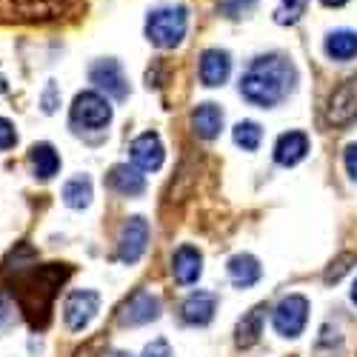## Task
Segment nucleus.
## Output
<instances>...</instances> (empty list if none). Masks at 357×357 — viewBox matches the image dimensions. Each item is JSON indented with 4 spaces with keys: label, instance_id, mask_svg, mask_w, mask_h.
<instances>
[{
    "label": "nucleus",
    "instance_id": "obj_27",
    "mask_svg": "<svg viewBox=\"0 0 357 357\" xmlns=\"http://www.w3.org/2000/svg\"><path fill=\"white\" fill-rule=\"evenodd\" d=\"M351 263H357V257H354V255H340V257L329 266V269H326L323 280H326V283H337V280L351 269Z\"/></svg>",
    "mask_w": 357,
    "mask_h": 357
},
{
    "label": "nucleus",
    "instance_id": "obj_7",
    "mask_svg": "<svg viewBox=\"0 0 357 357\" xmlns=\"http://www.w3.org/2000/svg\"><path fill=\"white\" fill-rule=\"evenodd\" d=\"M357 117V75L346 77L335 92L329 95V103H326V123L343 129Z\"/></svg>",
    "mask_w": 357,
    "mask_h": 357
},
{
    "label": "nucleus",
    "instance_id": "obj_29",
    "mask_svg": "<svg viewBox=\"0 0 357 357\" xmlns=\"http://www.w3.org/2000/svg\"><path fill=\"white\" fill-rule=\"evenodd\" d=\"M15 143H17V132H15V126L6 121V117H0V152H9Z\"/></svg>",
    "mask_w": 357,
    "mask_h": 357
},
{
    "label": "nucleus",
    "instance_id": "obj_4",
    "mask_svg": "<svg viewBox=\"0 0 357 357\" xmlns=\"http://www.w3.org/2000/svg\"><path fill=\"white\" fill-rule=\"evenodd\" d=\"M309 323V301L303 294H286L272 312V326L280 337H301Z\"/></svg>",
    "mask_w": 357,
    "mask_h": 357
},
{
    "label": "nucleus",
    "instance_id": "obj_32",
    "mask_svg": "<svg viewBox=\"0 0 357 357\" xmlns=\"http://www.w3.org/2000/svg\"><path fill=\"white\" fill-rule=\"evenodd\" d=\"M57 100H61V95H57V86H54V80H49V86H46V92H43V112L46 114H52L54 109H57Z\"/></svg>",
    "mask_w": 357,
    "mask_h": 357
},
{
    "label": "nucleus",
    "instance_id": "obj_9",
    "mask_svg": "<svg viewBox=\"0 0 357 357\" xmlns=\"http://www.w3.org/2000/svg\"><path fill=\"white\" fill-rule=\"evenodd\" d=\"M160 317V297L152 291H135L129 301L117 312V323L121 326H146Z\"/></svg>",
    "mask_w": 357,
    "mask_h": 357
},
{
    "label": "nucleus",
    "instance_id": "obj_30",
    "mask_svg": "<svg viewBox=\"0 0 357 357\" xmlns=\"http://www.w3.org/2000/svg\"><path fill=\"white\" fill-rule=\"evenodd\" d=\"M143 357H172V346H169V340L155 337L152 343L143 349Z\"/></svg>",
    "mask_w": 357,
    "mask_h": 357
},
{
    "label": "nucleus",
    "instance_id": "obj_8",
    "mask_svg": "<svg viewBox=\"0 0 357 357\" xmlns=\"http://www.w3.org/2000/svg\"><path fill=\"white\" fill-rule=\"evenodd\" d=\"M100 312V294L95 289H77L63 303V320L69 332H83Z\"/></svg>",
    "mask_w": 357,
    "mask_h": 357
},
{
    "label": "nucleus",
    "instance_id": "obj_36",
    "mask_svg": "<svg viewBox=\"0 0 357 357\" xmlns=\"http://www.w3.org/2000/svg\"><path fill=\"white\" fill-rule=\"evenodd\" d=\"M112 357H132V354H112Z\"/></svg>",
    "mask_w": 357,
    "mask_h": 357
},
{
    "label": "nucleus",
    "instance_id": "obj_28",
    "mask_svg": "<svg viewBox=\"0 0 357 357\" xmlns=\"http://www.w3.org/2000/svg\"><path fill=\"white\" fill-rule=\"evenodd\" d=\"M15 320H17L15 303H9V301H3V297H0V335H6L12 326H15Z\"/></svg>",
    "mask_w": 357,
    "mask_h": 357
},
{
    "label": "nucleus",
    "instance_id": "obj_17",
    "mask_svg": "<svg viewBox=\"0 0 357 357\" xmlns=\"http://www.w3.org/2000/svg\"><path fill=\"white\" fill-rule=\"evenodd\" d=\"M226 275H229V280H231L237 289H249V286H255V283L263 278V269H260V260H257L255 255L241 252V255L229 257Z\"/></svg>",
    "mask_w": 357,
    "mask_h": 357
},
{
    "label": "nucleus",
    "instance_id": "obj_33",
    "mask_svg": "<svg viewBox=\"0 0 357 357\" xmlns=\"http://www.w3.org/2000/svg\"><path fill=\"white\" fill-rule=\"evenodd\" d=\"M320 3H323V6H329V9H337V6H346L349 0H320Z\"/></svg>",
    "mask_w": 357,
    "mask_h": 357
},
{
    "label": "nucleus",
    "instance_id": "obj_13",
    "mask_svg": "<svg viewBox=\"0 0 357 357\" xmlns=\"http://www.w3.org/2000/svg\"><path fill=\"white\" fill-rule=\"evenodd\" d=\"M106 186L123 197H140L146 192V177L137 166H129V163H117L109 169L106 174Z\"/></svg>",
    "mask_w": 357,
    "mask_h": 357
},
{
    "label": "nucleus",
    "instance_id": "obj_5",
    "mask_svg": "<svg viewBox=\"0 0 357 357\" xmlns=\"http://www.w3.org/2000/svg\"><path fill=\"white\" fill-rule=\"evenodd\" d=\"M112 121V103L100 92H80L72 103V123L80 129L100 132Z\"/></svg>",
    "mask_w": 357,
    "mask_h": 357
},
{
    "label": "nucleus",
    "instance_id": "obj_26",
    "mask_svg": "<svg viewBox=\"0 0 357 357\" xmlns=\"http://www.w3.org/2000/svg\"><path fill=\"white\" fill-rule=\"evenodd\" d=\"M255 3L257 0H220V12L231 20H237V17H246L255 9Z\"/></svg>",
    "mask_w": 357,
    "mask_h": 357
},
{
    "label": "nucleus",
    "instance_id": "obj_23",
    "mask_svg": "<svg viewBox=\"0 0 357 357\" xmlns=\"http://www.w3.org/2000/svg\"><path fill=\"white\" fill-rule=\"evenodd\" d=\"M63 203L69 209H86L92 203V181L86 174H77L72 181H66L63 186Z\"/></svg>",
    "mask_w": 357,
    "mask_h": 357
},
{
    "label": "nucleus",
    "instance_id": "obj_2",
    "mask_svg": "<svg viewBox=\"0 0 357 357\" xmlns=\"http://www.w3.org/2000/svg\"><path fill=\"white\" fill-rule=\"evenodd\" d=\"M69 278V269L61 263H52V266H35L29 275H23L20 280V291H17V301L20 309L29 314L35 326H46L49 323V309L54 301V291L61 289V283Z\"/></svg>",
    "mask_w": 357,
    "mask_h": 357
},
{
    "label": "nucleus",
    "instance_id": "obj_16",
    "mask_svg": "<svg viewBox=\"0 0 357 357\" xmlns=\"http://www.w3.org/2000/svg\"><path fill=\"white\" fill-rule=\"evenodd\" d=\"M309 155V137L306 132H283L275 143V163L278 166H297Z\"/></svg>",
    "mask_w": 357,
    "mask_h": 357
},
{
    "label": "nucleus",
    "instance_id": "obj_10",
    "mask_svg": "<svg viewBox=\"0 0 357 357\" xmlns=\"http://www.w3.org/2000/svg\"><path fill=\"white\" fill-rule=\"evenodd\" d=\"M89 80H92L100 92H106L114 100H126L129 98V80L123 75V66L117 61H98L92 69H89Z\"/></svg>",
    "mask_w": 357,
    "mask_h": 357
},
{
    "label": "nucleus",
    "instance_id": "obj_24",
    "mask_svg": "<svg viewBox=\"0 0 357 357\" xmlns=\"http://www.w3.org/2000/svg\"><path fill=\"white\" fill-rule=\"evenodd\" d=\"M231 137H234L237 146L243 149V152H257L260 140H263V129H260V123H255V121H241V123L231 129Z\"/></svg>",
    "mask_w": 357,
    "mask_h": 357
},
{
    "label": "nucleus",
    "instance_id": "obj_1",
    "mask_svg": "<svg viewBox=\"0 0 357 357\" xmlns=\"http://www.w3.org/2000/svg\"><path fill=\"white\" fill-rule=\"evenodd\" d=\"M297 83V72L289 57L283 54H263L241 77V95L260 109H272L283 103Z\"/></svg>",
    "mask_w": 357,
    "mask_h": 357
},
{
    "label": "nucleus",
    "instance_id": "obj_19",
    "mask_svg": "<svg viewBox=\"0 0 357 357\" xmlns=\"http://www.w3.org/2000/svg\"><path fill=\"white\" fill-rule=\"evenodd\" d=\"M192 129L203 140H215L223 129V109L218 103H200L192 112Z\"/></svg>",
    "mask_w": 357,
    "mask_h": 357
},
{
    "label": "nucleus",
    "instance_id": "obj_12",
    "mask_svg": "<svg viewBox=\"0 0 357 357\" xmlns=\"http://www.w3.org/2000/svg\"><path fill=\"white\" fill-rule=\"evenodd\" d=\"M218 312V294L215 291H192L181 303V317L189 326H209Z\"/></svg>",
    "mask_w": 357,
    "mask_h": 357
},
{
    "label": "nucleus",
    "instance_id": "obj_11",
    "mask_svg": "<svg viewBox=\"0 0 357 357\" xmlns=\"http://www.w3.org/2000/svg\"><path fill=\"white\" fill-rule=\"evenodd\" d=\"M129 158H132V166H137L140 172H158L166 160V149H163L160 135L158 132L137 135L129 146Z\"/></svg>",
    "mask_w": 357,
    "mask_h": 357
},
{
    "label": "nucleus",
    "instance_id": "obj_21",
    "mask_svg": "<svg viewBox=\"0 0 357 357\" xmlns=\"http://www.w3.org/2000/svg\"><path fill=\"white\" fill-rule=\"evenodd\" d=\"M23 20H54L69 9V0H15Z\"/></svg>",
    "mask_w": 357,
    "mask_h": 357
},
{
    "label": "nucleus",
    "instance_id": "obj_3",
    "mask_svg": "<svg viewBox=\"0 0 357 357\" xmlns=\"http://www.w3.org/2000/svg\"><path fill=\"white\" fill-rule=\"evenodd\" d=\"M189 15L183 6H163L146 17V38L158 49H174L186 38Z\"/></svg>",
    "mask_w": 357,
    "mask_h": 357
},
{
    "label": "nucleus",
    "instance_id": "obj_35",
    "mask_svg": "<svg viewBox=\"0 0 357 357\" xmlns=\"http://www.w3.org/2000/svg\"><path fill=\"white\" fill-rule=\"evenodd\" d=\"M3 92H6V77L0 75V95H3Z\"/></svg>",
    "mask_w": 357,
    "mask_h": 357
},
{
    "label": "nucleus",
    "instance_id": "obj_14",
    "mask_svg": "<svg viewBox=\"0 0 357 357\" xmlns=\"http://www.w3.org/2000/svg\"><path fill=\"white\" fill-rule=\"evenodd\" d=\"M231 75V57L223 49H206L200 54V83L203 86H223Z\"/></svg>",
    "mask_w": 357,
    "mask_h": 357
},
{
    "label": "nucleus",
    "instance_id": "obj_25",
    "mask_svg": "<svg viewBox=\"0 0 357 357\" xmlns=\"http://www.w3.org/2000/svg\"><path fill=\"white\" fill-rule=\"evenodd\" d=\"M306 6H309V0H280V6L275 9V23L294 26L306 15Z\"/></svg>",
    "mask_w": 357,
    "mask_h": 357
},
{
    "label": "nucleus",
    "instance_id": "obj_22",
    "mask_svg": "<svg viewBox=\"0 0 357 357\" xmlns=\"http://www.w3.org/2000/svg\"><path fill=\"white\" fill-rule=\"evenodd\" d=\"M326 54L337 63H346L351 57H357V32H349V29H340V32H332L326 38Z\"/></svg>",
    "mask_w": 357,
    "mask_h": 357
},
{
    "label": "nucleus",
    "instance_id": "obj_15",
    "mask_svg": "<svg viewBox=\"0 0 357 357\" xmlns=\"http://www.w3.org/2000/svg\"><path fill=\"white\" fill-rule=\"evenodd\" d=\"M203 275V255L195 246H181L172 255V278L181 286L197 283Z\"/></svg>",
    "mask_w": 357,
    "mask_h": 357
},
{
    "label": "nucleus",
    "instance_id": "obj_34",
    "mask_svg": "<svg viewBox=\"0 0 357 357\" xmlns=\"http://www.w3.org/2000/svg\"><path fill=\"white\" fill-rule=\"evenodd\" d=\"M351 303H354V306H357V280H354V283H351Z\"/></svg>",
    "mask_w": 357,
    "mask_h": 357
},
{
    "label": "nucleus",
    "instance_id": "obj_31",
    "mask_svg": "<svg viewBox=\"0 0 357 357\" xmlns=\"http://www.w3.org/2000/svg\"><path fill=\"white\" fill-rule=\"evenodd\" d=\"M343 166H346V174L351 181H357V143H349L343 149Z\"/></svg>",
    "mask_w": 357,
    "mask_h": 357
},
{
    "label": "nucleus",
    "instance_id": "obj_6",
    "mask_svg": "<svg viewBox=\"0 0 357 357\" xmlns=\"http://www.w3.org/2000/svg\"><path fill=\"white\" fill-rule=\"evenodd\" d=\"M149 234H152V229H149L146 218L140 215L129 218L121 229V237H117V260L126 266H135L149 249Z\"/></svg>",
    "mask_w": 357,
    "mask_h": 357
},
{
    "label": "nucleus",
    "instance_id": "obj_20",
    "mask_svg": "<svg viewBox=\"0 0 357 357\" xmlns=\"http://www.w3.org/2000/svg\"><path fill=\"white\" fill-rule=\"evenodd\" d=\"M29 166L38 181H52V177L61 172V155L54 152L52 143H35L29 149Z\"/></svg>",
    "mask_w": 357,
    "mask_h": 357
},
{
    "label": "nucleus",
    "instance_id": "obj_18",
    "mask_svg": "<svg viewBox=\"0 0 357 357\" xmlns=\"http://www.w3.org/2000/svg\"><path fill=\"white\" fill-rule=\"evenodd\" d=\"M266 312H269V306L257 303L255 309H249L241 320H237V329H234V346H237V349H252V346L260 340Z\"/></svg>",
    "mask_w": 357,
    "mask_h": 357
}]
</instances>
